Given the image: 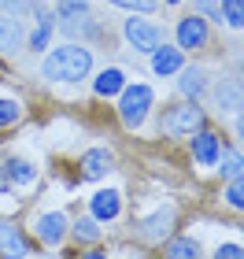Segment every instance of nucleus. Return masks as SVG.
Wrapping results in <instances>:
<instances>
[{"label":"nucleus","instance_id":"1","mask_svg":"<svg viewBox=\"0 0 244 259\" xmlns=\"http://www.w3.org/2000/svg\"><path fill=\"white\" fill-rule=\"evenodd\" d=\"M89 67H92L89 49H81V45H63V49H56V52L44 56L41 74L48 81H78V78L89 74Z\"/></svg>","mask_w":244,"mask_h":259},{"label":"nucleus","instance_id":"24","mask_svg":"<svg viewBox=\"0 0 244 259\" xmlns=\"http://www.w3.org/2000/svg\"><path fill=\"white\" fill-rule=\"evenodd\" d=\"M226 204H229V207H237V211H244V178L229 182V189H226Z\"/></svg>","mask_w":244,"mask_h":259},{"label":"nucleus","instance_id":"33","mask_svg":"<svg viewBox=\"0 0 244 259\" xmlns=\"http://www.w3.org/2000/svg\"><path fill=\"white\" fill-rule=\"evenodd\" d=\"M167 4H178V0H167Z\"/></svg>","mask_w":244,"mask_h":259},{"label":"nucleus","instance_id":"31","mask_svg":"<svg viewBox=\"0 0 244 259\" xmlns=\"http://www.w3.org/2000/svg\"><path fill=\"white\" fill-rule=\"evenodd\" d=\"M81 259H108L104 252H89V255H81Z\"/></svg>","mask_w":244,"mask_h":259},{"label":"nucleus","instance_id":"12","mask_svg":"<svg viewBox=\"0 0 244 259\" xmlns=\"http://www.w3.org/2000/svg\"><path fill=\"white\" fill-rule=\"evenodd\" d=\"M152 70L156 74H174V70H181V49H167V45H159L152 52Z\"/></svg>","mask_w":244,"mask_h":259},{"label":"nucleus","instance_id":"18","mask_svg":"<svg viewBox=\"0 0 244 259\" xmlns=\"http://www.w3.org/2000/svg\"><path fill=\"white\" fill-rule=\"evenodd\" d=\"M126 89V78H122V70H104V74L96 78V93L100 97H115V93H122Z\"/></svg>","mask_w":244,"mask_h":259},{"label":"nucleus","instance_id":"19","mask_svg":"<svg viewBox=\"0 0 244 259\" xmlns=\"http://www.w3.org/2000/svg\"><path fill=\"white\" fill-rule=\"evenodd\" d=\"M89 15L85 11H71V15L63 19V33L67 37H81V33H96V26H92V22H85Z\"/></svg>","mask_w":244,"mask_h":259},{"label":"nucleus","instance_id":"17","mask_svg":"<svg viewBox=\"0 0 244 259\" xmlns=\"http://www.w3.org/2000/svg\"><path fill=\"white\" fill-rule=\"evenodd\" d=\"M4 170H8V182L11 185H30L33 178H37V170H33L26 159H11V163H4Z\"/></svg>","mask_w":244,"mask_h":259},{"label":"nucleus","instance_id":"15","mask_svg":"<svg viewBox=\"0 0 244 259\" xmlns=\"http://www.w3.org/2000/svg\"><path fill=\"white\" fill-rule=\"evenodd\" d=\"M170 222H174V207H163L159 215H152V219L144 222V237H148V241L167 237V233H170Z\"/></svg>","mask_w":244,"mask_h":259},{"label":"nucleus","instance_id":"14","mask_svg":"<svg viewBox=\"0 0 244 259\" xmlns=\"http://www.w3.org/2000/svg\"><path fill=\"white\" fill-rule=\"evenodd\" d=\"M215 100H218V108H222V111H237L244 104V93H240L237 81H222V85L215 89Z\"/></svg>","mask_w":244,"mask_h":259},{"label":"nucleus","instance_id":"3","mask_svg":"<svg viewBox=\"0 0 244 259\" xmlns=\"http://www.w3.org/2000/svg\"><path fill=\"white\" fill-rule=\"evenodd\" d=\"M148 108H152V89H148V85H130V89H122L119 111H122V122H126V126L137 130V126L144 122Z\"/></svg>","mask_w":244,"mask_h":259},{"label":"nucleus","instance_id":"6","mask_svg":"<svg viewBox=\"0 0 244 259\" xmlns=\"http://www.w3.org/2000/svg\"><path fill=\"white\" fill-rule=\"evenodd\" d=\"M218 152H222L218 134H211V130H196V137H192V159L200 163V167H215Z\"/></svg>","mask_w":244,"mask_h":259},{"label":"nucleus","instance_id":"23","mask_svg":"<svg viewBox=\"0 0 244 259\" xmlns=\"http://www.w3.org/2000/svg\"><path fill=\"white\" fill-rule=\"evenodd\" d=\"M74 237H78V241H96V237H100V226H96L92 219H78V222H74Z\"/></svg>","mask_w":244,"mask_h":259},{"label":"nucleus","instance_id":"8","mask_svg":"<svg viewBox=\"0 0 244 259\" xmlns=\"http://www.w3.org/2000/svg\"><path fill=\"white\" fill-rule=\"evenodd\" d=\"M67 233V215L63 211H48V215H37V237L44 244H60Z\"/></svg>","mask_w":244,"mask_h":259},{"label":"nucleus","instance_id":"9","mask_svg":"<svg viewBox=\"0 0 244 259\" xmlns=\"http://www.w3.org/2000/svg\"><path fill=\"white\" fill-rule=\"evenodd\" d=\"M26 41V30L15 15H0V52H15Z\"/></svg>","mask_w":244,"mask_h":259},{"label":"nucleus","instance_id":"22","mask_svg":"<svg viewBox=\"0 0 244 259\" xmlns=\"http://www.w3.org/2000/svg\"><path fill=\"white\" fill-rule=\"evenodd\" d=\"M229 26H244V0H222V11H218Z\"/></svg>","mask_w":244,"mask_h":259},{"label":"nucleus","instance_id":"27","mask_svg":"<svg viewBox=\"0 0 244 259\" xmlns=\"http://www.w3.org/2000/svg\"><path fill=\"white\" fill-rule=\"evenodd\" d=\"M215 259H244V248L240 244H222V248L215 252Z\"/></svg>","mask_w":244,"mask_h":259},{"label":"nucleus","instance_id":"26","mask_svg":"<svg viewBox=\"0 0 244 259\" xmlns=\"http://www.w3.org/2000/svg\"><path fill=\"white\" fill-rule=\"evenodd\" d=\"M111 4H119V8H133V11H156V0H111Z\"/></svg>","mask_w":244,"mask_h":259},{"label":"nucleus","instance_id":"11","mask_svg":"<svg viewBox=\"0 0 244 259\" xmlns=\"http://www.w3.org/2000/svg\"><path fill=\"white\" fill-rule=\"evenodd\" d=\"M108 170H111V152H104V148L85 152V159H81V178L96 182V178H104Z\"/></svg>","mask_w":244,"mask_h":259},{"label":"nucleus","instance_id":"10","mask_svg":"<svg viewBox=\"0 0 244 259\" xmlns=\"http://www.w3.org/2000/svg\"><path fill=\"white\" fill-rule=\"evenodd\" d=\"M119 207H122V200H119V193H115V189H100L96 196L89 200V211H92V219H104V222L119 215Z\"/></svg>","mask_w":244,"mask_h":259},{"label":"nucleus","instance_id":"20","mask_svg":"<svg viewBox=\"0 0 244 259\" xmlns=\"http://www.w3.org/2000/svg\"><path fill=\"white\" fill-rule=\"evenodd\" d=\"M167 259H200V244L192 237H178V241H170Z\"/></svg>","mask_w":244,"mask_h":259},{"label":"nucleus","instance_id":"32","mask_svg":"<svg viewBox=\"0 0 244 259\" xmlns=\"http://www.w3.org/2000/svg\"><path fill=\"white\" fill-rule=\"evenodd\" d=\"M237 134H240V141H244V119H240V122H237Z\"/></svg>","mask_w":244,"mask_h":259},{"label":"nucleus","instance_id":"4","mask_svg":"<svg viewBox=\"0 0 244 259\" xmlns=\"http://www.w3.org/2000/svg\"><path fill=\"white\" fill-rule=\"evenodd\" d=\"M126 37H130V45L137 52H156L163 45V30L152 26V22H144V19H130L126 22Z\"/></svg>","mask_w":244,"mask_h":259},{"label":"nucleus","instance_id":"2","mask_svg":"<svg viewBox=\"0 0 244 259\" xmlns=\"http://www.w3.org/2000/svg\"><path fill=\"white\" fill-rule=\"evenodd\" d=\"M159 130H163V134H170V137L196 134V130H204V111L196 108V104H178V108H170L167 115H163Z\"/></svg>","mask_w":244,"mask_h":259},{"label":"nucleus","instance_id":"7","mask_svg":"<svg viewBox=\"0 0 244 259\" xmlns=\"http://www.w3.org/2000/svg\"><path fill=\"white\" fill-rule=\"evenodd\" d=\"M178 45L181 49H204L207 45V19L200 15H189L178 22Z\"/></svg>","mask_w":244,"mask_h":259},{"label":"nucleus","instance_id":"29","mask_svg":"<svg viewBox=\"0 0 244 259\" xmlns=\"http://www.w3.org/2000/svg\"><path fill=\"white\" fill-rule=\"evenodd\" d=\"M89 0H60V11L63 15H71V11H85Z\"/></svg>","mask_w":244,"mask_h":259},{"label":"nucleus","instance_id":"5","mask_svg":"<svg viewBox=\"0 0 244 259\" xmlns=\"http://www.w3.org/2000/svg\"><path fill=\"white\" fill-rule=\"evenodd\" d=\"M26 255H30L26 233L11 222H0V259H26Z\"/></svg>","mask_w":244,"mask_h":259},{"label":"nucleus","instance_id":"13","mask_svg":"<svg viewBox=\"0 0 244 259\" xmlns=\"http://www.w3.org/2000/svg\"><path fill=\"white\" fill-rule=\"evenodd\" d=\"M215 163H218V170H222V178H229V182L244 178V156H240V152H233V148H222Z\"/></svg>","mask_w":244,"mask_h":259},{"label":"nucleus","instance_id":"16","mask_svg":"<svg viewBox=\"0 0 244 259\" xmlns=\"http://www.w3.org/2000/svg\"><path fill=\"white\" fill-rule=\"evenodd\" d=\"M178 89L185 93V97H200L204 93V70H196V67H181V78H178Z\"/></svg>","mask_w":244,"mask_h":259},{"label":"nucleus","instance_id":"25","mask_svg":"<svg viewBox=\"0 0 244 259\" xmlns=\"http://www.w3.org/2000/svg\"><path fill=\"white\" fill-rule=\"evenodd\" d=\"M19 119V104L15 100H0V126H11Z\"/></svg>","mask_w":244,"mask_h":259},{"label":"nucleus","instance_id":"28","mask_svg":"<svg viewBox=\"0 0 244 259\" xmlns=\"http://www.w3.org/2000/svg\"><path fill=\"white\" fill-rule=\"evenodd\" d=\"M0 4H4L8 11H15V19H22V15H26V8H30V0H0Z\"/></svg>","mask_w":244,"mask_h":259},{"label":"nucleus","instance_id":"30","mask_svg":"<svg viewBox=\"0 0 244 259\" xmlns=\"http://www.w3.org/2000/svg\"><path fill=\"white\" fill-rule=\"evenodd\" d=\"M11 189V182H8V170H4V163H0V193H8Z\"/></svg>","mask_w":244,"mask_h":259},{"label":"nucleus","instance_id":"21","mask_svg":"<svg viewBox=\"0 0 244 259\" xmlns=\"http://www.w3.org/2000/svg\"><path fill=\"white\" fill-rule=\"evenodd\" d=\"M41 26H37V33H33V37H30V49L33 52H44V49H48V37H52V19H48V11H41Z\"/></svg>","mask_w":244,"mask_h":259}]
</instances>
